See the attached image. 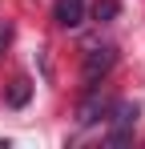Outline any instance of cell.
<instances>
[{"label": "cell", "mask_w": 145, "mask_h": 149, "mask_svg": "<svg viewBox=\"0 0 145 149\" xmlns=\"http://www.w3.org/2000/svg\"><path fill=\"white\" fill-rule=\"evenodd\" d=\"M109 105H113V101H109V97L93 85V93L81 101V109H77V121H81V125H93L97 117H105V113H109Z\"/></svg>", "instance_id": "3"}, {"label": "cell", "mask_w": 145, "mask_h": 149, "mask_svg": "<svg viewBox=\"0 0 145 149\" xmlns=\"http://www.w3.org/2000/svg\"><path fill=\"white\" fill-rule=\"evenodd\" d=\"M28 97H32V85L20 77V81L12 85V93H8V105H16V109H20V105H28Z\"/></svg>", "instance_id": "5"}, {"label": "cell", "mask_w": 145, "mask_h": 149, "mask_svg": "<svg viewBox=\"0 0 145 149\" xmlns=\"http://www.w3.org/2000/svg\"><path fill=\"white\" fill-rule=\"evenodd\" d=\"M52 20H56L61 28H81L85 24V0H56Z\"/></svg>", "instance_id": "4"}, {"label": "cell", "mask_w": 145, "mask_h": 149, "mask_svg": "<svg viewBox=\"0 0 145 149\" xmlns=\"http://www.w3.org/2000/svg\"><path fill=\"white\" fill-rule=\"evenodd\" d=\"M8 45H12V24H8V20H0V52L8 49Z\"/></svg>", "instance_id": "7"}, {"label": "cell", "mask_w": 145, "mask_h": 149, "mask_svg": "<svg viewBox=\"0 0 145 149\" xmlns=\"http://www.w3.org/2000/svg\"><path fill=\"white\" fill-rule=\"evenodd\" d=\"M117 12H121V4H117V0H97V8H93V16H97V20H113Z\"/></svg>", "instance_id": "6"}, {"label": "cell", "mask_w": 145, "mask_h": 149, "mask_svg": "<svg viewBox=\"0 0 145 149\" xmlns=\"http://www.w3.org/2000/svg\"><path fill=\"white\" fill-rule=\"evenodd\" d=\"M113 65H117V49H113V45H105V49H89V52H85V69H81V73H85V85H89V89L101 85L105 77L113 73Z\"/></svg>", "instance_id": "1"}, {"label": "cell", "mask_w": 145, "mask_h": 149, "mask_svg": "<svg viewBox=\"0 0 145 149\" xmlns=\"http://www.w3.org/2000/svg\"><path fill=\"white\" fill-rule=\"evenodd\" d=\"M109 113H113L109 145H125V141H129V125L141 117V109H137V101H117V105H109Z\"/></svg>", "instance_id": "2"}]
</instances>
